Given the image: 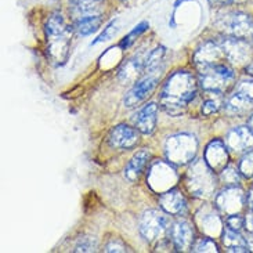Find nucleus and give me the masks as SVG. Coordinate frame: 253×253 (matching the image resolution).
Returning a JSON list of instances; mask_svg holds the SVG:
<instances>
[{"instance_id":"7ed1b4c3","label":"nucleus","mask_w":253,"mask_h":253,"mask_svg":"<svg viewBox=\"0 0 253 253\" xmlns=\"http://www.w3.org/2000/svg\"><path fill=\"white\" fill-rule=\"evenodd\" d=\"M185 184L188 191L194 197L208 198L212 195L216 188L214 170L206 164L205 159H197L188 168L185 176Z\"/></svg>"},{"instance_id":"a878e982","label":"nucleus","mask_w":253,"mask_h":253,"mask_svg":"<svg viewBox=\"0 0 253 253\" xmlns=\"http://www.w3.org/2000/svg\"><path fill=\"white\" fill-rule=\"evenodd\" d=\"M101 25V17L100 15H87L75 20V29L78 34L82 36H87L96 32L97 29Z\"/></svg>"},{"instance_id":"423d86ee","label":"nucleus","mask_w":253,"mask_h":253,"mask_svg":"<svg viewBox=\"0 0 253 253\" xmlns=\"http://www.w3.org/2000/svg\"><path fill=\"white\" fill-rule=\"evenodd\" d=\"M216 27L228 36H237L242 39L253 38V18L241 11H227L219 15Z\"/></svg>"},{"instance_id":"9d476101","label":"nucleus","mask_w":253,"mask_h":253,"mask_svg":"<svg viewBox=\"0 0 253 253\" xmlns=\"http://www.w3.org/2000/svg\"><path fill=\"white\" fill-rule=\"evenodd\" d=\"M247 202V195L237 185H228L216 197V206L220 212L226 214H235L240 213Z\"/></svg>"},{"instance_id":"f03ea898","label":"nucleus","mask_w":253,"mask_h":253,"mask_svg":"<svg viewBox=\"0 0 253 253\" xmlns=\"http://www.w3.org/2000/svg\"><path fill=\"white\" fill-rule=\"evenodd\" d=\"M46 36H47V51L51 61L55 65L65 64L69 57V44L72 29L65 22L62 14L54 13L48 17L46 22Z\"/></svg>"},{"instance_id":"4be33fe9","label":"nucleus","mask_w":253,"mask_h":253,"mask_svg":"<svg viewBox=\"0 0 253 253\" xmlns=\"http://www.w3.org/2000/svg\"><path fill=\"white\" fill-rule=\"evenodd\" d=\"M253 108V101L244 94L235 91L224 103V111L230 115H245Z\"/></svg>"},{"instance_id":"72a5a7b5","label":"nucleus","mask_w":253,"mask_h":253,"mask_svg":"<svg viewBox=\"0 0 253 253\" xmlns=\"http://www.w3.org/2000/svg\"><path fill=\"white\" fill-rule=\"evenodd\" d=\"M105 252H126V247L122 241L111 240L105 247Z\"/></svg>"},{"instance_id":"cd10ccee","label":"nucleus","mask_w":253,"mask_h":253,"mask_svg":"<svg viewBox=\"0 0 253 253\" xmlns=\"http://www.w3.org/2000/svg\"><path fill=\"white\" fill-rule=\"evenodd\" d=\"M192 252H219V248L216 245V242L211 237H204L199 238L194 244L191 248Z\"/></svg>"},{"instance_id":"4c0bfd02","label":"nucleus","mask_w":253,"mask_h":253,"mask_svg":"<svg viewBox=\"0 0 253 253\" xmlns=\"http://www.w3.org/2000/svg\"><path fill=\"white\" fill-rule=\"evenodd\" d=\"M237 1H241V0H209V3L213 4V6H217V4H233V3H237Z\"/></svg>"},{"instance_id":"6ab92c4d","label":"nucleus","mask_w":253,"mask_h":253,"mask_svg":"<svg viewBox=\"0 0 253 253\" xmlns=\"http://www.w3.org/2000/svg\"><path fill=\"white\" fill-rule=\"evenodd\" d=\"M159 204L165 212L169 214H181V213H184L185 208H187L184 195L174 188L161 194Z\"/></svg>"},{"instance_id":"39448f33","label":"nucleus","mask_w":253,"mask_h":253,"mask_svg":"<svg viewBox=\"0 0 253 253\" xmlns=\"http://www.w3.org/2000/svg\"><path fill=\"white\" fill-rule=\"evenodd\" d=\"M234 71L224 62L199 68V82L206 91L216 94L223 93L234 79Z\"/></svg>"},{"instance_id":"ea45409f","label":"nucleus","mask_w":253,"mask_h":253,"mask_svg":"<svg viewBox=\"0 0 253 253\" xmlns=\"http://www.w3.org/2000/svg\"><path fill=\"white\" fill-rule=\"evenodd\" d=\"M247 244L248 248H249V251H253V234H249V235H248Z\"/></svg>"},{"instance_id":"58836bf2","label":"nucleus","mask_w":253,"mask_h":253,"mask_svg":"<svg viewBox=\"0 0 253 253\" xmlns=\"http://www.w3.org/2000/svg\"><path fill=\"white\" fill-rule=\"evenodd\" d=\"M247 204L249 205V208L253 211V188L249 191V194L247 195Z\"/></svg>"},{"instance_id":"c9c22d12","label":"nucleus","mask_w":253,"mask_h":253,"mask_svg":"<svg viewBox=\"0 0 253 253\" xmlns=\"http://www.w3.org/2000/svg\"><path fill=\"white\" fill-rule=\"evenodd\" d=\"M219 110V103L217 101H214V100H206L204 105H202V112H204V115H211L213 112H216V111Z\"/></svg>"},{"instance_id":"e433bc0d","label":"nucleus","mask_w":253,"mask_h":253,"mask_svg":"<svg viewBox=\"0 0 253 253\" xmlns=\"http://www.w3.org/2000/svg\"><path fill=\"white\" fill-rule=\"evenodd\" d=\"M245 227H247L248 233L253 234V211L245 217Z\"/></svg>"},{"instance_id":"1a4fd4ad","label":"nucleus","mask_w":253,"mask_h":253,"mask_svg":"<svg viewBox=\"0 0 253 253\" xmlns=\"http://www.w3.org/2000/svg\"><path fill=\"white\" fill-rule=\"evenodd\" d=\"M217 42L224 53V57L234 64L247 62L252 57V47L247 39L227 35L226 38H221Z\"/></svg>"},{"instance_id":"7c9ffc66","label":"nucleus","mask_w":253,"mask_h":253,"mask_svg":"<svg viewBox=\"0 0 253 253\" xmlns=\"http://www.w3.org/2000/svg\"><path fill=\"white\" fill-rule=\"evenodd\" d=\"M118 32V28H117V21H111L110 24L107 25V27L104 28V31L101 32V35L97 38L96 41L93 42L91 44H97V43H101V42H107V41H111L115 34Z\"/></svg>"},{"instance_id":"f8f14e48","label":"nucleus","mask_w":253,"mask_h":253,"mask_svg":"<svg viewBox=\"0 0 253 253\" xmlns=\"http://www.w3.org/2000/svg\"><path fill=\"white\" fill-rule=\"evenodd\" d=\"M205 161L214 171H221L228 165V147L221 140H212L205 150Z\"/></svg>"},{"instance_id":"b1692460","label":"nucleus","mask_w":253,"mask_h":253,"mask_svg":"<svg viewBox=\"0 0 253 253\" xmlns=\"http://www.w3.org/2000/svg\"><path fill=\"white\" fill-rule=\"evenodd\" d=\"M150 159V152L147 150H141L137 152L134 157L129 161V164L125 168V176L129 178L130 181H134L143 171L144 166L147 164V161Z\"/></svg>"},{"instance_id":"f3484780","label":"nucleus","mask_w":253,"mask_h":253,"mask_svg":"<svg viewBox=\"0 0 253 253\" xmlns=\"http://www.w3.org/2000/svg\"><path fill=\"white\" fill-rule=\"evenodd\" d=\"M138 141V133L136 129L127 125H118L110 134V144L115 148H131Z\"/></svg>"},{"instance_id":"37998d69","label":"nucleus","mask_w":253,"mask_h":253,"mask_svg":"<svg viewBox=\"0 0 253 253\" xmlns=\"http://www.w3.org/2000/svg\"><path fill=\"white\" fill-rule=\"evenodd\" d=\"M251 41H252V42H253V38H252V39H251Z\"/></svg>"},{"instance_id":"412c9836","label":"nucleus","mask_w":253,"mask_h":253,"mask_svg":"<svg viewBox=\"0 0 253 253\" xmlns=\"http://www.w3.org/2000/svg\"><path fill=\"white\" fill-rule=\"evenodd\" d=\"M144 62L145 60H141L140 57L131 58L129 61H126L122 65V68L119 69V81L126 83H136L138 78L141 76L143 72H145L144 68Z\"/></svg>"},{"instance_id":"2f4dec72","label":"nucleus","mask_w":253,"mask_h":253,"mask_svg":"<svg viewBox=\"0 0 253 253\" xmlns=\"http://www.w3.org/2000/svg\"><path fill=\"white\" fill-rule=\"evenodd\" d=\"M241 94H244L248 98H251L253 101V78H248V79H242L238 86H237V90Z\"/></svg>"},{"instance_id":"4468645a","label":"nucleus","mask_w":253,"mask_h":253,"mask_svg":"<svg viewBox=\"0 0 253 253\" xmlns=\"http://www.w3.org/2000/svg\"><path fill=\"white\" fill-rule=\"evenodd\" d=\"M221 58H226V57H224V53L217 41H209L204 43L194 55V60H195V64L198 65V68L220 64Z\"/></svg>"},{"instance_id":"6e6552de","label":"nucleus","mask_w":253,"mask_h":253,"mask_svg":"<svg viewBox=\"0 0 253 253\" xmlns=\"http://www.w3.org/2000/svg\"><path fill=\"white\" fill-rule=\"evenodd\" d=\"M168 223L169 220L164 212L151 209L143 213L140 219V224H138V230H140L141 237L147 242H154L159 240L168 230Z\"/></svg>"},{"instance_id":"f257e3e1","label":"nucleus","mask_w":253,"mask_h":253,"mask_svg":"<svg viewBox=\"0 0 253 253\" xmlns=\"http://www.w3.org/2000/svg\"><path fill=\"white\" fill-rule=\"evenodd\" d=\"M197 94V81L185 71H178L168 78L161 93V105L168 114L178 115L187 108Z\"/></svg>"},{"instance_id":"5701e85b","label":"nucleus","mask_w":253,"mask_h":253,"mask_svg":"<svg viewBox=\"0 0 253 253\" xmlns=\"http://www.w3.org/2000/svg\"><path fill=\"white\" fill-rule=\"evenodd\" d=\"M223 244L227 252H249L247 238H244L240 231H235L227 227L223 231Z\"/></svg>"},{"instance_id":"dca6fc26","label":"nucleus","mask_w":253,"mask_h":253,"mask_svg":"<svg viewBox=\"0 0 253 253\" xmlns=\"http://www.w3.org/2000/svg\"><path fill=\"white\" fill-rule=\"evenodd\" d=\"M197 224L199 230L205 234L206 237H211V238L217 237L223 231L220 216L211 208H202L197 213Z\"/></svg>"},{"instance_id":"c85d7f7f","label":"nucleus","mask_w":253,"mask_h":253,"mask_svg":"<svg viewBox=\"0 0 253 253\" xmlns=\"http://www.w3.org/2000/svg\"><path fill=\"white\" fill-rule=\"evenodd\" d=\"M240 171L245 177H252L253 176V150L248 151L247 154L242 157L240 162Z\"/></svg>"},{"instance_id":"f704fd0d","label":"nucleus","mask_w":253,"mask_h":253,"mask_svg":"<svg viewBox=\"0 0 253 253\" xmlns=\"http://www.w3.org/2000/svg\"><path fill=\"white\" fill-rule=\"evenodd\" d=\"M147 28H148V24H147V22H141V24H138V25L133 29V32H131L127 38H125V41L122 42V46H126V47H127V46L130 44V42L133 41L131 38H133V36H136V35H140L141 32H144Z\"/></svg>"},{"instance_id":"473e14b6","label":"nucleus","mask_w":253,"mask_h":253,"mask_svg":"<svg viewBox=\"0 0 253 253\" xmlns=\"http://www.w3.org/2000/svg\"><path fill=\"white\" fill-rule=\"evenodd\" d=\"M227 226L231 230H235V231H241L242 227H245V219L240 216V213H235V214H230L227 217Z\"/></svg>"},{"instance_id":"aec40b11","label":"nucleus","mask_w":253,"mask_h":253,"mask_svg":"<svg viewBox=\"0 0 253 253\" xmlns=\"http://www.w3.org/2000/svg\"><path fill=\"white\" fill-rule=\"evenodd\" d=\"M71 13L75 20L87 15H100L104 8V0H69Z\"/></svg>"},{"instance_id":"ddd939ff","label":"nucleus","mask_w":253,"mask_h":253,"mask_svg":"<svg viewBox=\"0 0 253 253\" xmlns=\"http://www.w3.org/2000/svg\"><path fill=\"white\" fill-rule=\"evenodd\" d=\"M171 242L177 251H188L194 244V228L187 220H177L170 228Z\"/></svg>"},{"instance_id":"20e7f679","label":"nucleus","mask_w":253,"mask_h":253,"mask_svg":"<svg viewBox=\"0 0 253 253\" xmlns=\"http://www.w3.org/2000/svg\"><path fill=\"white\" fill-rule=\"evenodd\" d=\"M198 151L197 138L188 133H178L170 136L165 143V154L173 165H185L191 162Z\"/></svg>"},{"instance_id":"bb28decb","label":"nucleus","mask_w":253,"mask_h":253,"mask_svg":"<svg viewBox=\"0 0 253 253\" xmlns=\"http://www.w3.org/2000/svg\"><path fill=\"white\" fill-rule=\"evenodd\" d=\"M220 180H221V183L227 185H237L241 181L240 169L234 168L231 165L230 166L227 165L226 168L220 171Z\"/></svg>"},{"instance_id":"9b49d317","label":"nucleus","mask_w":253,"mask_h":253,"mask_svg":"<svg viewBox=\"0 0 253 253\" xmlns=\"http://www.w3.org/2000/svg\"><path fill=\"white\" fill-rule=\"evenodd\" d=\"M158 83V75H147L143 79L137 81L134 86L129 90V93L125 96L124 103L126 107H134L136 104L141 103L147 96H150L154 91Z\"/></svg>"},{"instance_id":"a19ab883","label":"nucleus","mask_w":253,"mask_h":253,"mask_svg":"<svg viewBox=\"0 0 253 253\" xmlns=\"http://www.w3.org/2000/svg\"><path fill=\"white\" fill-rule=\"evenodd\" d=\"M248 127L253 131V115L249 118V121H248Z\"/></svg>"},{"instance_id":"393cba45","label":"nucleus","mask_w":253,"mask_h":253,"mask_svg":"<svg viewBox=\"0 0 253 253\" xmlns=\"http://www.w3.org/2000/svg\"><path fill=\"white\" fill-rule=\"evenodd\" d=\"M165 54H166V50L162 46L152 50L148 54V57L145 58V62H144L145 72L150 74V75H161V71L164 68Z\"/></svg>"},{"instance_id":"0eeeda50","label":"nucleus","mask_w":253,"mask_h":253,"mask_svg":"<svg viewBox=\"0 0 253 253\" xmlns=\"http://www.w3.org/2000/svg\"><path fill=\"white\" fill-rule=\"evenodd\" d=\"M178 181V174L173 164L169 161H155L151 165L150 170H148V177L147 183L150 185L152 191L158 194H164V192L171 190L176 183Z\"/></svg>"},{"instance_id":"c756f323","label":"nucleus","mask_w":253,"mask_h":253,"mask_svg":"<svg viewBox=\"0 0 253 253\" xmlns=\"http://www.w3.org/2000/svg\"><path fill=\"white\" fill-rule=\"evenodd\" d=\"M97 248V241L91 237H83L76 244L75 252H94Z\"/></svg>"},{"instance_id":"79ce46f5","label":"nucleus","mask_w":253,"mask_h":253,"mask_svg":"<svg viewBox=\"0 0 253 253\" xmlns=\"http://www.w3.org/2000/svg\"><path fill=\"white\" fill-rule=\"evenodd\" d=\"M248 72H249V74H252V75H253V61L251 62L249 65H248Z\"/></svg>"},{"instance_id":"a211bd4d","label":"nucleus","mask_w":253,"mask_h":253,"mask_svg":"<svg viewBox=\"0 0 253 253\" xmlns=\"http://www.w3.org/2000/svg\"><path fill=\"white\" fill-rule=\"evenodd\" d=\"M157 114L158 105L155 103H150L144 105L141 110L137 112L134 118V125L138 131H141L143 134H151L155 125H157Z\"/></svg>"},{"instance_id":"2eb2a0df","label":"nucleus","mask_w":253,"mask_h":253,"mask_svg":"<svg viewBox=\"0 0 253 253\" xmlns=\"http://www.w3.org/2000/svg\"><path fill=\"white\" fill-rule=\"evenodd\" d=\"M226 145L234 152L248 151L253 145V131L248 126L234 127L227 133Z\"/></svg>"}]
</instances>
